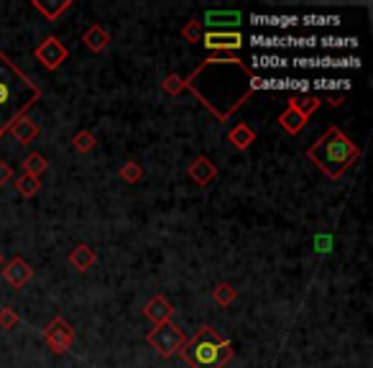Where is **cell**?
I'll use <instances>...</instances> for the list:
<instances>
[{
	"label": "cell",
	"mask_w": 373,
	"mask_h": 368,
	"mask_svg": "<svg viewBox=\"0 0 373 368\" xmlns=\"http://www.w3.org/2000/svg\"><path fill=\"white\" fill-rule=\"evenodd\" d=\"M120 179L128 184H138L143 179V166L138 162H126L120 166Z\"/></svg>",
	"instance_id": "26"
},
{
	"label": "cell",
	"mask_w": 373,
	"mask_h": 368,
	"mask_svg": "<svg viewBox=\"0 0 373 368\" xmlns=\"http://www.w3.org/2000/svg\"><path fill=\"white\" fill-rule=\"evenodd\" d=\"M254 70L238 57H210L184 79V87L202 103L215 121L228 123L233 113L246 105L254 95L251 90Z\"/></svg>",
	"instance_id": "1"
},
{
	"label": "cell",
	"mask_w": 373,
	"mask_h": 368,
	"mask_svg": "<svg viewBox=\"0 0 373 368\" xmlns=\"http://www.w3.org/2000/svg\"><path fill=\"white\" fill-rule=\"evenodd\" d=\"M8 133L13 136L15 141L21 143V146H29V143H34L36 138H39V133H41V126H39L34 118L23 115V118H18L13 126L8 128Z\"/></svg>",
	"instance_id": "11"
},
{
	"label": "cell",
	"mask_w": 373,
	"mask_h": 368,
	"mask_svg": "<svg viewBox=\"0 0 373 368\" xmlns=\"http://www.w3.org/2000/svg\"><path fill=\"white\" fill-rule=\"evenodd\" d=\"M72 143H74V149H77V151L87 154V151L95 149V143H98V138H95V136H92L90 131H79V133H74Z\"/></svg>",
	"instance_id": "28"
},
{
	"label": "cell",
	"mask_w": 373,
	"mask_h": 368,
	"mask_svg": "<svg viewBox=\"0 0 373 368\" xmlns=\"http://www.w3.org/2000/svg\"><path fill=\"white\" fill-rule=\"evenodd\" d=\"M358 57H320L294 59V67H315V70H335V67H358Z\"/></svg>",
	"instance_id": "14"
},
{
	"label": "cell",
	"mask_w": 373,
	"mask_h": 368,
	"mask_svg": "<svg viewBox=\"0 0 373 368\" xmlns=\"http://www.w3.org/2000/svg\"><path fill=\"white\" fill-rule=\"evenodd\" d=\"M204 21L210 23L212 31H238L240 21V11H207Z\"/></svg>",
	"instance_id": "13"
},
{
	"label": "cell",
	"mask_w": 373,
	"mask_h": 368,
	"mask_svg": "<svg viewBox=\"0 0 373 368\" xmlns=\"http://www.w3.org/2000/svg\"><path fill=\"white\" fill-rule=\"evenodd\" d=\"M171 315H174V307H171V302L164 294L151 297L146 302V307H143V317H148L154 325H162V322L171 320Z\"/></svg>",
	"instance_id": "12"
},
{
	"label": "cell",
	"mask_w": 373,
	"mask_h": 368,
	"mask_svg": "<svg viewBox=\"0 0 373 368\" xmlns=\"http://www.w3.org/2000/svg\"><path fill=\"white\" fill-rule=\"evenodd\" d=\"M11 179H13V169H11V164L0 162V187H6Z\"/></svg>",
	"instance_id": "34"
},
{
	"label": "cell",
	"mask_w": 373,
	"mask_h": 368,
	"mask_svg": "<svg viewBox=\"0 0 373 368\" xmlns=\"http://www.w3.org/2000/svg\"><path fill=\"white\" fill-rule=\"evenodd\" d=\"M294 36H266V34H254L251 36V44L254 46H266V49H274V46H292Z\"/></svg>",
	"instance_id": "23"
},
{
	"label": "cell",
	"mask_w": 373,
	"mask_h": 368,
	"mask_svg": "<svg viewBox=\"0 0 373 368\" xmlns=\"http://www.w3.org/2000/svg\"><path fill=\"white\" fill-rule=\"evenodd\" d=\"M46 169H49V162L39 151H34V154H29L23 159V174H31V177L39 179Z\"/></svg>",
	"instance_id": "22"
},
{
	"label": "cell",
	"mask_w": 373,
	"mask_h": 368,
	"mask_svg": "<svg viewBox=\"0 0 373 368\" xmlns=\"http://www.w3.org/2000/svg\"><path fill=\"white\" fill-rule=\"evenodd\" d=\"M146 343L154 348L159 355H164V358H171V355H176L184 348V343H187V335H184L182 327L174 325L171 320H166V322L156 325L154 330L146 335Z\"/></svg>",
	"instance_id": "5"
},
{
	"label": "cell",
	"mask_w": 373,
	"mask_h": 368,
	"mask_svg": "<svg viewBox=\"0 0 373 368\" xmlns=\"http://www.w3.org/2000/svg\"><path fill=\"white\" fill-rule=\"evenodd\" d=\"M310 87H315V90H348L351 82L348 79H315V82H310Z\"/></svg>",
	"instance_id": "30"
},
{
	"label": "cell",
	"mask_w": 373,
	"mask_h": 368,
	"mask_svg": "<svg viewBox=\"0 0 373 368\" xmlns=\"http://www.w3.org/2000/svg\"><path fill=\"white\" fill-rule=\"evenodd\" d=\"M340 103H343V95H335V98L330 100V107H338Z\"/></svg>",
	"instance_id": "35"
},
{
	"label": "cell",
	"mask_w": 373,
	"mask_h": 368,
	"mask_svg": "<svg viewBox=\"0 0 373 368\" xmlns=\"http://www.w3.org/2000/svg\"><path fill=\"white\" fill-rule=\"evenodd\" d=\"M322 105V100L317 98V95H294V98L289 100V107H294L296 113L304 115L307 121H310V115H315Z\"/></svg>",
	"instance_id": "19"
},
{
	"label": "cell",
	"mask_w": 373,
	"mask_h": 368,
	"mask_svg": "<svg viewBox=\"0 0 373 368\" xmlns=\"http://www.w3.org/2000/svg\"><path fill=\"white\" fill-rule=\"evenodd\" d=\"M307 159L315 162L317 169L322 171V174H327L330 179H340L360 159V149L340 128L330 126L307 149Z\"/></svg>",
	"instance_id": "3"
},
{
	"label": "cell",
	"mask_w": 373,
	"mask_h": 368,
	"mask_svg": "<svg viewBox=\"0 0 373 368\" xmlns=\"http://www.w3.org/2000/svg\"><path fill=\"white\" fill-rule=\"evenodd\" d=\"M307 26H332L338 23V15H307V18H299Z\"/></svg>",
	"instance_id": "33"
},
{
	"label": "cell",
	"mask_w": 373,
	"mask_h": 368,
	"mask_svg": "<svg viewBox=\"0 0 373 368\" xmlns=\"http://www.w3.org/2000/svg\"><path fill=\"white\" fill-rule=\"evenodd\" d=\"M162 90L166 92V95H174L176 98V95H182L187 87H184V79L179 77V74H166L162 82Z\"/></svg>",
	"instance_id": "29"
},
{
	"label": "cell",
	"mask_w": 373,
	"mask_h": 368,
	"mask_svg": "<svg viewBox=\"0 0 373 368\" xmlns=\"http://www.w3.org/2000/svg\"><path fill=\"white\" fill-rule=\"evenodd\" d=\"M182 36H184V41H192V44L202 41V29H199V23L197 21H190L182 29Z\"/></svg>",
	"instance_id": "32"
},
{
	"label": "cell",
	"mask_w": 373,
	"mask_h": 368,
	"mask_svg": "<svg viewBox=\"0 0 373 368\" xmlns=\"http://www.w3.org/2000/svg\"><path fill=\"white\" fill-rule=\"evenodd\" d=\"M31 6H34L44 18H49V21H59L62 13H67L74 3H72V0H57V3H51V0L49 3H44V0H31Z\"/></svg>",
	"instance_id": "17"
},
{
	"label": "cell",
	"mask_w": 373,
	"mask_h": 368,
	"mask_svg": "<svg viewBox=\"0 0 373 368\" xmlns=\"http://www.w3.org/2000/svg\"><path fill=\"white\" fill-rule=\"evenodd\" d=\"M233 343L215 327H202L195 338H187L179 355L192 368H223L233 358Z\"/></svg>",
	"instance_id": "4"
},
{
	"label": "cell",
	"mask_w": 373,
	"mask_h": 368,
	"mask_svg": "<svg viewBox=\"0 0 373 368\" xmlns=\"http://www.w3.org/2000/svg\"><path fill=\"white\" fill-rule=\"evenodd\" d=\"M3 266H6V263H3V254H0V269H3Z\"/></svg>",
	"instance_id": "36"
},
{
	"label": "cell",
	"mask_w": 373,
	"mask_h": 368,
	"mask_svg": "<svg viewBox=\"0 0 373 368\" xmlns=\"http://www.w3.org/2000/svg\"><path fill=\"white\" fill-rule=\"evenodd\" d=\"M21 317H18V312H13L11 307H0V327H6V330H13L18 327Z\"/></svg>",
	"instance_id": "31"
},
{
	"label": "cell",
	"mask_w": 373,
	"mask_h": 368,
	"mask_svg": "<svg viewBox=\"0 0 373 368\" xmlns=\"http://www.w3.org/2000/svg\"><path fill=\"white\" fill-rule=\"evenodd\" d=\"M82 41H85V46L90 51H103L110 44V34H107L105 26H100V23H95V26H90V29L85 31V36H82Z\"/></svg>",
	"instance_id": "18"
},
{
	"label": "cell",
	"mask_w": 373,
	"mask_h": 368,
	"mask_svg": "<svg viewBox=\"0 0 373 368\" xmlns=\"http://www.w3.org/2000/svg\"><path fill=\"white\" fill-rule=\"evenodd\" d=\"M39 100H41V87L21 67H15L6 51H0V138Z\"/></svg>",
	"instance_id": "2"
},
{
	"label": "cell",
	"mask_w": 373,
	"mask_h": 368,
	"mask_svg": "<svg viewBox=\"0 0 373 368\" xmlns=\"http://www.w3.org/2000/svg\"><path fill=\"white\" fill-rule=\"evenodd\" d=\"M279 126H282L289 136H299V133L304 131V126H307V118L296 113L294 107H289V105H287V110H284V113L279 115Z\"/></svg>",
	"instance_id": "20"
},
{
	"label": "cell",
	"mask_w": 373,
	"mask_h": 368,
	"mask_svg": "<svg viewBox=\"0 0 373 368\" xmlns=\"http://www.w3.org/2000/svg\"><path fill=\"white\" fill-rule=\"evenodd\" d=\"M34 57L39 59V62H41L49 72H54V70H59L67 59H70V49L59 41L57 36H46V39H44V41L34 49Z\"/></svg>",
	"instance_id": "7"
},
{
	"label": "cell",
	"mask_w": 373,
	"mask_h": 368,
	"mask_svg": "<svg viewBox=\"0 0 373 368\" xmlns=\"http://www.w3.org/2000/svg\"><path fill=\"white\" fill-rule=\"evenodd\" d=\"M15 187L23 197H34L36 192L41 190V179L31 177V174H21V177H15Z\"/></svg>",
	"instance_id": "25"
},
{
	"label": "cell",
	"mask_w": 373,
	"mask_h": 368,
	"mask_svg": "<svg viewBox=\"0 0 373 368\" xmlns=\"http://www.w3.org/2000/svg\"><path fill=\"white\" fill-rule=\"evenodd\" d=\"M70 263L74 266L77 271H90L95 263H98V254L92 251L87 243H77V246L72 248L70 254Z\"/></svg>",
	"instance_id": "16"
},
{
	"label": "cell",
	"mask_w": 373,
	"mask_h": 368,
	"mask_svg": "<svg viewBox=\"0 0 373 368\" xmlns=\"http://www.w3.org/2000/svg\"><path fill=\"white\" fill-rule=\"evenodd\" d=\"M287 64H289L287 59L274 57V54H259V57H254V67H261V70H282Z\"/></svg>",
	"instance_id": "27"
},
{
	"label": "cell",
	"mask_w": 373,
	"mask_h": 368,
	"mask_svg": "<svg viewBox=\"0 0 373 368\" xmlns=\"http://www.w3.org/2000/svg\"><path fill=\"white\" fill-rule=\"evenodd\" d=\"M44 338H46V343H49V348L54 353L62 355L74 346V327L64 317H54L46 325V330H44Z\"/></svg>",
	"instance_id": "6"
},
{
	"label": "cell",
	"mask_w": 373,
	"mask_h": 368,
	"mask_svg": "<svg viewBox=\"0 0 373 368\" xmlns=\"http://www.w3.org/2000/svg\"><path fill=\"white\" fill-rule=\"evenodd\" d=\"M202 44L210 51H238L243 46L240 31H207L202 34Z\"/></svg>",
	"instance_id": "8"
},
{
	"label": "cell",
	"mask_w": 373,
	"mask_h": 368,
	"mask_svg": "<svg viewBox=\"0 0 373 368\" xmlns=\"http://www.w3.org/2000/svg\"><path fill=\"white\" fill-rule=\"evenodd\" d=\"M235 297H238V291H235V287H233V284H228V282H220L218 287L212 289V299H215L220 307L233 305V302H235Z\"/></svg>",
	"instance_id": "24"
},
{
	"label": "cell",
	"mask_w": 373,
	"mask_h": 368,
	"mask_svg": "<svg viewBox=\"0 0 373 368\" xmlns=\"http://www.w3.org/2000/svg\"><path fill=\"white\" fill-rule=\"evenodd\" d=\"M228 141L235 151H246L251 149L256 143V131L248 123H238V126H233V131L228 133Z\"/></svg>",
	"instance_id": "15"
},
{
	"label": "cell",
	"mask_w": 373,
	"mask_h": 368,
	"mask_svg": "<svg viewBox=\"0 0 373 368\" xmlns=\"http://www.w3.org/2000/svg\"><path fill=\"white\" fill-rule=\"evenodd\" d=\"M31 276H34V269H31L29 261H26V258H21V256L11 258V261H8V266H3V279H6V282L13 287V289H23V287L31 282Z\"/></svg>",
	"instance_id": "9"
},
{
	"label": "cell",
	"mask_w": 373,
	"mask_h": 368,
	"mask_svg": "<svg viewBox=\"0 0 373 368\" xmlns=\"http://www.w3.org/2000/svg\"><path fill=\"white\" fill-rule=\"evenodd\" d=\"M215 177H218V166H215L207 156H197V159L190 164V179L197 184V187H210V184L215 182Z\"/></svg>",
	"instance_id": "10"
},
{
	"label": "cell",
	"mask_w": 373,
	"mask_h": 368,
	"mask_svg": "<svg viewBox=\"0 0 373 368\" xmlns=\"http://www.w3.org/2000/svg\"><path fill=\"white\" fill-rule=\"evenodd\" d=\"M254 26H266V29H292L299 23L296 15H254L251 18Z\"/></svg>",
	"instance_id": "21"
}]
</instances>
